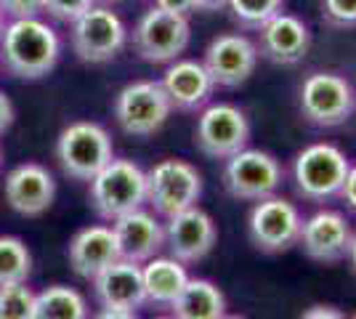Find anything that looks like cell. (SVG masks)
<instances>
[{
    "instance_id": "obj_1",
    "label": "cell",
    "mask_w": 356,
    "mask_h": 319,
    "mask_svg": "<svg viewBox=\"0 0 356 319\" xmlns=\"http://www.w3.org/2000/svg\"><path fill=\"white\" fill-rule=\"evenodd\" d=\"M59 35L45 22L35 19H14L0 40V54L6 69L19 80H40L59 61Z\"/></svg>"
},
{
    "instance_id": "obj_2",
    "label": "cell",
    "mask_w": 356,
    "mask_h": 319,
    "mask_svg": "<svg viewBox=\"0 0 356 319\" xmlns=\"http://www.w3.org/2000/svg\"><path fill=\"white\" fill-rule=\"evenodd\" d=\"M147 202V173L131 160H109L90 179V205L106 221L138 211Z\"/></svg>"
},
{
    "instance_id": "obj_3",
    "label": "cell",
    "mask_w": 356,
    "mask_h": 319,
    "mask_svg": "<svg viewBox=\"0 0 356 319\" xmlns=\"http://www.w3.org/2000/svg\"><path fill=\"white\" fill-rule=\"evenodd\" d=\"M351 170V163L343 149L335 144H312L303 152H298L293 163V181L296 192L306 202H327L338 197L343 189V181Z\"/></svg>"
},
{
    "instance_id": "obj_4",
    "label": "cell",
    "mask_w": 356,
    "mask_h": 319,
    "mask_svg": "<svg viewBox=\"0 0 356 319\" xmlns=\"http://www.w3.org/2000/svg\"><path fill=\"white\" fill-rule=\"evenodd\" d=\"M56 160L70 179L90 181L112 160V138L99 122H72L56 141Z\"/></svg>"
},
{
    "instance_id": "obj_5",
    "label": "cell",
    "mask_w": 356,
    "mask_h": 319,
    "mask_svg": "<svg viewBox=\"0 0 356 319\" xmlns=\"http://www.w3.org/2000/svg\"><path fill=\"white\" fill-rule=\"evenodd\" d=\"M356 109L354 85L338 72H312L300 85V115L316 128H338Z\"/></svg>"
},
{
    "instance_id": "obj_6",
    "label": "cell",
    "mask_w": 356,
    "mask_h": 319,
    "mask_svg": "<svg viewBox=\"0 0 356 319\" xmlns=\"http://www.w3.org/2000/svg\"><path fill=\"white\" fill-rule=\"evenodd\" d=\"M223 186L234 199L258 202L280 192L282 186V165L274 154L261 149H242L232 154L223 165Z\"/></svg>"
},
{
    "instance_id": "obj_7",
    "label": "cell",
    "mask_w": 356,
    "mask_h": 319,
    "mask_svg": "<svg viewBox=\"0 0 356 319\" xmlns=\"http://www.w3.org/2000/svg\"><path fill=\"white\" fill-rule=\"evenodd\" d=\"M202 195V176L186 160H163L147 173V202L170 218L197 205Z\"/></svg>"
},
{
    "instance_id": "obj_8",
    "label": "cell",
    "mask_w": 356,
    "mask_h": 319,
    "mask_svg": "<svg viewBox=\"0 0 356 319\" xmlns=\"http://www.w3.org/2000/svg\"><path fill=\"white\" fill-rule=\"evenodd\" d=\"M173 112L163 83L138 80L125 85L115 99V120L128 136H152Z\"/></svg>"
},
{
    "instance_id": "obj_9",
    "label": "cell",
    "mask_w": 356,
    "mask_h": 319,
    "mask_svg": "<svg viewBox=\"0 0 356 319\" xmlns=\"http://www.w3.org/2000/svg\"><path fill=\"white\" fill-rule=\"evenodd\" d=\"M303 229V215L290 199L271 195L266 199H258L248 218V234L250 243L268 256L284 253L296 247Z\"/></svg>"
},
{
    "instance_id": "obj_10",
    "label": "cell",
    "mask_w": 356,
    "mask_h": 319,
    "mask_svg": "<svg viewBox=\"0 0 356 319\" xmlns=\"http://www.w3.org/2000/svg\"><path fill=\"white\" fill-rule=\"evenodd\" d=\"M192 40L189 16H178L163 8H152L138 19L134 30L136 54L149 64H170L176 61Z\"/></svg>"
},
{
    "instance_id": "obj_11",
    "label": "cell",
    "mask_w": 356,
    "mask_h": 319,
    "mask_svg": "<svg viewBox=\"0 0 356 319\" xmlns=\"http://www.w3.org/2000/svg\"><path fill=\"white\" fill-rule=\"evenodd\" d=\"M128 30L115 11L90 6L72 22V48L86 64H104L118 56L125 46Z\"/></svg>"
},
{
    "instance_id": "obj_12",
    "label": "cell",
    "mask_w": 356,
    "mask_h": 319,
    "mask_svg": "<svg viewBox=\"0 0 356 319\" xmlns=\"http://www.w3.org/2000/svg\"><path fill=\"white\" fill-rule=\"evenodd\" d=\"M250 141V122L234 104H210L194 125V144L213 160H229Z\"/></svg>"
},
{
    "instance_id": "obj_13",
    "label": "cell",
    "mask_w": 356,
    "mask_h": 319,
    "mask_svg": "<svg viewBox=\"0 0 356 319\" xmlns=\"http://www.w3.org/2000/svg\"><path fill=\"white\" fill-rule=\"evenodd\" d=\"M205 69L221 88H239L252 77L258 67V48L248 35L226 32L218 35L205 51Z\"/></svg>"
},
{
    "instance_id": "obj_14",
    "label": "cell",
    "mask_w": 356,
    "mask_h": 319,
    "mask_svg": "<svg viewBox=\"0 0 356 319\" xmlns=\"http://www.w3.org/2000/svg\"><path fill=\"white\" fill-rule=\"evenodd\" d=\"M218 243L216 221L197 205L168 218L165 224V247L170 259L181 263H197L208 256Z\"/></svg>"
},
{
    "instance_id": "obj_15",
    "label": "cell",
    "mask_w": 356,
    "mask_h": 319,
    "mask_svg": "<svg viewBox=\"0 0 356 319\" xmlns=\"http://www.w3.org/2000/svg\"><path fill=\"white\" fill-rule=\"evenodd\" d=\"M354 240V229L348 218L338 211H316L303 221L298 245L312 261L338 263L348 259V247Z\"/></svg>"
},
{
    "instance_id": "obj_16",
    "label": "cell",
    "mask_w": 356,
    "mask_h": 319,
    "mask_svg": "<svg viewBox=\"0 0 356 319\" xmlns=\"http://www.w3.org/2000/svg\"><path fill=\"white\" fill-rule=\"evenodd\" d=\"M258 56L271 64H298L312 48V32L293 14L280 11L264 27H258Z\"/></svg>"
},
{
    "instance_id": "obj_17",
    "label": "cell",
    "mask_w": 356,
    "mask_h": 319,
    "mask_svg": "<svg viewBox=\"0 0 356 319\" xmlns=\"http://www.w3.org/2000/svg\"><path fill=\"white\" fill-rule=\"evenodd\" d=\"M3 195L8 208L19 215H40L51 208V202L56 197V181L43 165L24 163L6 176Z\"/></svg>"
},
{
    "instance_id": "obj_18",
    "label": "cell",
    "mask_w": 356,
    "mask_h": 319,
    "mask_svg": "<svg viewBox=\"0 0 356 319\" xmlns=\"http://www.w3.org/2000/svg\"><path fill=\"white\" fill-rule=\"evenodd\" d=\"M96 298L104 309H118V311H136L147 304L144 298V274L141 263L128 259H118L99 272L93 279Z\"/></svg>"
},
{
    "instance_id": "obj_19",
    "label": "cell",
    "mask_w": 356,
    "mask_h": 319,
    "mask_svg": "<svg viewBox=\"0 0 356 319\" xmlns=\"http://www.w3.org/2000/svg\"><path fill=\"white\" fill-rule=\"evenodd\" d=\"M112 231L120 247V259L147 263L165 247V227L157 215L147 211H131L112 221Z\"/></svg>"
},
{
    "instance_id": "obj_20",
    "label": "cell",
    "mask_w": 356,
    "mask_h": 319,
    "mask_svg": "<svg viewBox=\"0 0 356 319\" xmlns=\"http://www.w3.org/2000/svg\"><path fill=\"white\" fill-rule=\"evenodd\" d=\"M163 88L176 109L194 112V109H202L210 101V96L216 91V83H213V77H210L202 61L176 59L165 72Z\"/></svg>"
},
{
    "instance_id": "obj_21",
    "label": "cell",
    "mask_w": 356,
    "mask_h": 319,
    "mask_svg": "<svg viewBox=\"0 0 356 319\" xmlns=\"http://www.w3.org/2000/svg\"><path fill=\"white\" fill-rule=\"evenodd\" d=\"M67 259L77 277L93 279L104 272L112 261L120 259V247L112 227H86L72 237L67 247Z\"/></svg>"
},
{
    "instance_id": "obj_22",
    "label": "cell",
    "mask_w": 356,
    "mask_h": 319,
    "mask_svg": "<svg viewBox=\"0 0 356 319\" xmlns=\"http://www.w3.org/2000/svg\"><path fill=\"white\" fill-rule=\"evenodd\" d=\"M141 274H144V298L147 304L152 306H173L181 290L186 285L189 274L184 269V263L176 259H149L144 266H141Z\"/></svg>"
},
{
    "instance_id": "obj_23",
    "label": "cell",
    "mask_w": 356,
    "mask_h": 319,
    "mask_svg": "<svg viewBox=\"0 0 356 319\" xmlns=\"http://www.w3.org/2000/svg\"><path fill=\"white\" fill-rule=\"evenodd\" d=\"M176 319H223L226 317V298L218 285L210 279H186L176 301H173Z\"/></svg>"
},
{
    "instance_id": "obj_24",
    "label": "cell",
    "mask_w": 356,
    "mask_h": 319,
    "mask_svg": "<svg viewBox=\"0 0 356 319\" xmlns=\"http://www.w3.org/2000/svg\"><path fill=\"white\" fill-rule=\"evenodd\" d=\"M32 319H88L86 298L67 285H54L35 295Z\"/></svg>"
},
{
    "instance_id": "obj_25",
    "label": "cell",
    "mask_w": 356,
    "mask_h": 319,
    "mask_svg": "<svg viewBox=\"0 0 356 319\" xmlns=\"http://www.w3.org/2000/svg\"><path fill=\"white\" fill-rule=\"evenodd\" d=\"M32 256L27 245L16 237H0V285L27 282Z\"/></svg>"
},
{
    "instance_id": "obj_26",
    "label": "cell",
    "mask_w": 356,
    "mask_h": 319,
    "mask_svg": "<svg viewBox=\"0 0 356 319\" xmlns=\"http://www.w3.org/2000/svg\"><path fill=\"white\" fill-rule=\"evenodd\" d=\"M282 3L284 0H229V8L245 30H258L282 11Z\"/></svg>"
},
{
    "instance_id": "obj_27",
    "label": "cell",
    "mask_w": 356,
    "mask_h": 319,
    "mask_svg": "<svg viewBox=\"0 0 356 319\" xmlns=\"http://www.w3.org/2000/svg\"><path fill=\"white\" fill-rule=\"evenodd\" d=\"M35 317V293L27 282L0 285V319H32Z\"/></svg>"
},
{
    "instance_id": "obj_28",
    "label": "cell",
    "mask_w": 356,
    "mask_h": 319,
    "mask_svg": "<svg viewBox=\"0 0 356 319\" xmlns=\"http://www.w3.org/2000/svg\"><path fill=\"white\" fill-rule=\"evenodd\" d=\"M322 19L330 27H356V0H322Z\"/></svg>"
},
{
    "instance_id": "obj_29",
    "label": "cell",
    "mask_w": 356,
    "mask_h": 319,
    "mask_svg": "<svg viewBox=\"0 0 356 319\" xmlns=\"http://www.w3.org/2000/svg\"><path fill=\"white\" fill-rule=\"evenodd\" d=\"M96 0H43V11L59 19V22H74L83 11H88Z\"/></svg>"
},
{
    "instance_id": "obj_30",
    "label": "cell",
    "mask_w": 356,
    "mask_h": 319,
    "mask_svg": "<svg viewBox=\"0 0 356 319\" xmlns=\"http://www.w3.org/2000/svg\"><path fill=\"white\" fill-rule=\"evenodd\" d=\"M0 8L11 19H35L43 11V0H0Z\"/></svg>"
},
{
    "instance_id": "obj_31",
    "label": "cell",
    "mask_w": 356,
    "mask_h": 319,
    "mask_svg": "<svg viewBox=\"0 0 356 319\" xmlns=\"http://www.w3.org/2000/svg\"><path fill=\"white\" fill-rule=\"evenodd\" d=\"M154 6L178 16H189L192 11H197V3L194 0H154Z\"/></svg>"
},
{
    "instance_id": "obj_32",
    "label": "cell",
    "mask_w": 356,
    "mask_h": 319,
    "mask_svg": "<svg viewBox=\"0 0 356 319\" xmlns=\"http://www.w3.org/2000/svg\"><path fill=\"white\" fill-rule=\"evenodd\" d=\"M338 197L356 213V165H351V170H348V176H346V181H343V189Z\"/></svg>"
},
{
    "instance_id": "obj_33",
    "label": "cell",
    "mask_w": 356,
    "mask_h": 319,
    "mask_svg": "<svg viewBox=\"0 0 356 319\" xmlns=\"http://www.w3.org/2000/svg\"><path fill=\"white\" fill-rule=\"evenodd\" d=\"M300 319H346L343 317L341 309H335V306H312V309H306Z\"/></svg>"
},
{
    "instance_id": "obj_34",
    "label": "cell",
    "mask_w": 356,
    "mask_h": 319,
    "mask_svg": "<svg viewBox=\"0 0 356 319\" xmlns=\"http://www.w3.org/2000/svg\"><path fill=\"white\" fill-rule=\"evenodd\" d=\"M11 122H14V104L6 93L0 91V133H6L11 128Z\"/></svg>"
},
{
    "instance_id": "obj_35",
    "label": "cell",
    "mask_w": 356,
    "mask_h": 319,
    "mask_svg": "<svg viewBox=\"0 0 356 319\" xmlns=\"http://www.w3.org/2000/svg\"><path fill=\"white\" fill-rule=\"evenodd\" d=\"M197 11H223L229 6V0H194Z\"/></svg>"
},
{
    "instance_id": "obj_36",
    "label": "cell",
    "mask_w": 356,
    "mask_h": 319,
    "mask_svg": "<svg viewBox=\"0 0 356 319\" xmlns=\"http://www.w3.org/2000/svg\"><path fill=\"white\" fill-rule=\"evenodd\" d=\"M96 319H136L134 311H118V309H104Z\"/></svg>"
},
{
    "instance_id": "obj_37",
    "label": "cell",
    "mask_w": 356,
    "mask_h": 319,
    "mask_svg": "<svg viewBox=\"0 0 356 319\" xmlns=\"http://www.w3.org/2000/svg\"><path fill=\"white\" fill-rule=\"evenodd\" d=\"M348 261H351V269L356 272V231H354V240H351V247H348Z\"/></svg>"
},
{
    "instance_id": "obj_38",
    "label": "cell",
    "mask_w": 356,
    "mask_h": 319,
    "mask_svg": "<svg viewBox=\"0 0 356 319\" xmlns=\"http://www.w3.org/2000/svg\"><path fill=\"white\" fill-rule=\"evenodd\" d=\"M3 16L6 14H3V8H0V35H3Z\"/></svg>"
},
{
    "instance_id": "obj_39",
    "label": "cell",
    "mask_w": 356,
    "mask_h": 319,
    "mask_svg": "<svg viewBox=\"0 0 356 319\" xmlns=\"http://www.w3.org/2000/svg\"><path fill=\"white\" fill-rule=\"evenodd\" d=\"M223 319H245V317H237V314H226Z\"/></svg>"
},
{
    "instance_id": "obj_40",
    "label": "cell",
    "mask_w": 356,
    "mask_h": 319,
    "mask_svg": "<svg viewBox=\"0 0 356 319\" xmlns=\"http://www.w3.org/2000/svg\"><path fill=\"white\" fill-rule=\"evenodd\" d=\"M102 3H115V0H102Z\"/></svg>"
},
{
    "instance_id": "obj_41",
    "label": "cell",
    "mask_w": 356,
    "mask_h": 319,
    "mask_svg": "<svg viewBox=\"0 0 356 319\" xmlns=\"http://www.w3.org/2000/svg\"><path fill=\"white\" fill-rule=\"evenodd\" d=\"M160 319H176V317H160Z\"/></svg>"
},
{
    "instance_id": "obj_42",
    "label": "cell",
    "mask_w": 356,
    "mask_h": 319,
    "mask_svg": "<svg viewBox=\"0 0 356 319\" xmlns=\"http://www.w3.org/2000/svg\"><path fill=\"white\" fill-rule=\"evenodd\" d=\"M0 163H3V152H0Z\"/></svg>"
},
{
    "instance_id": "obj_43",
    "label": "cell",
    "mask_w": 356,
    "mask_h": 319,
    "mask_svg": "<svg viewBox=\"0 0 356 319\" xmlns=\"http://www.w3.org/2000/svg\"><path fill=\"white\" fill-rule=\"evenodd\" d=\"M351 319H356V314H354V317H351Z\"/></svg>"
}]
</instances>
